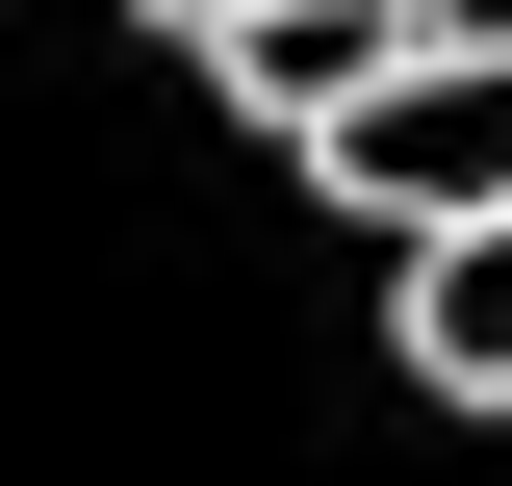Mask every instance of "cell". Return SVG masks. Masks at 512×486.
Listing matches in <instances>:
<instances>
[{"label": "cell", "mask_w": 512, "mask_h": 486, "mask_svg": "<svg viewBox=\"0 0 512 486\" xmlns=\"http://www.w3.org/2000/svg\"><path fill=\"white\" fill-rule=\"evenodd\" d=\"M308 180L359 205V231H461V205H512V52H461V26H410V52H384L359 103L308 128Z\"/></svg>", "instance_id": "obj_1"}, {"label": "cell", "mask_w": 512, "mask_h": 486, "mask_svg": "<svg viewBox=\"0 0 512 486\" xmlns=\"http://www.w3.org/2000/svg\"><path fill=\"white\" fill-rule=\"evenodd\" d=\"M384 52H410V0H231V26H205V77H231V103L282 128V154H308V128L359 103Z\"/></svg>", "instance_id": "obj_2"}, {"label": "cell", "mask_w": 512, "mask_h": 486, "mask_svg": "<svg viewBox=\"0 0 512 486\" xmlns=\"http://www.w3.org/2000/svg\"><path fill=\"white\" fill-rule=\"evenodd\" d=\"M384 282H410V384L512 410V205H461V231H384Z\"/></svg>", "instance_id": "obj_3"}, {"label": "cell", "mask_w": 512, "mask_h": 486, "mask_svg": "<svg viewBox=\"0 0 512 486\" xmlns=\"http://www.w3.org/2000/svg\"><path fill=\"white\" fill-rule=\"evenodd\" d=\"M410 26H461V52H512V0H410Z\"/></svg>", "instance_id": "obj_4"}, {"label": "cell", "mask_w": 512, "mask_h": 486, "mask_svg": "<svg viewBox=\"0 0 512 486\" xmlns=\"http://www.w3.org/2000/svg\"><path fill=\"white\" fill-rule=\"evenodd\" d=\"M154 26H180V52H205V26H231V0H154Z\"/></svg>", "instance_id": "obj_5"}]
</instances>
